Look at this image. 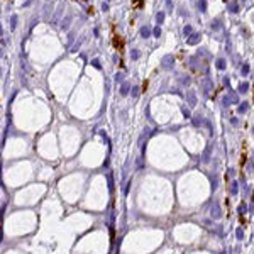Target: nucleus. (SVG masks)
<instances>
[{"label":"nucleus","instance_id":"obj_14","mask_svg":"<svg viewBox=\"0 0 254 254\" xmlns=\"http://www.w3.org/2000/svg\"><path fill=\"white\" fill-rule=\"evenodd\" d=\"M247 71H249V66H247V64H244V68H242V73H247Z\"/></svg>","mask_w":254,"mask_h":254},{"label":"nucleus","instance_id":"obj_3","mask_svg":"<svg viewBox=\"0 0 254 254\" xmlns=\"http://www.w3.org/2000/svg\"><path fill=\"white\" fill-rule=\"evenodd\" d=\"M173 63H175L173 56H164V59H163V64H164V68H171Z\"/></svg>","mask_w":254,"mask_h":254},{"label":"nucleus","instance_id":"obj_10","mask_svg":"<svg viewBox=\"0 0 254 254\" xmlns=\"http://www.w3.org/2000/svg\"><path fill=\"white\" fill-rule=\"evenodd\" d=\"M217 66H219L220 70H222V68H226V61H224V59H219V61H217Z\"/></svg>","mask_w":254,"mask_h":254},{"label":"nucleus","instance_id":"obj_1","mask_svg":"<svg viewBox=\"0 0 254 254\" xmlns=\"http://www.w3.org/2000/svg\"><path fill=\"white\" fill-rule=\"evenodd\" d=\"M200 37H202L200 34H197V32H193V34H191L190 37L186 39V42H188V44H190V46H195V44H197L198 41H200Z\"/></svg>","mask_w":254,"mask_h":254},{"label":"nucleus","instance_id":"obj_5","mask_svg":"<svg viewBox=\"0 0 254 254\" xmlns=\"http://www.w3.org/2000/svg\"><path fill=\"white\" fill-rule=\"evenodd\" d=\"M191 34H193V31H191V25H185V29H183V36H185V37H190Z\"/></svg>","mask_w":254,"mask_h":254},{"label":"nucleus","instance_id":"obj_8","mask_svg":"<svg viewBox=\"0 0 254 254\" xmlns=\"http://www.w3.org/2000/svg\"><path fill=\"white\" fill-rule=\"evenodd\" d=\"M152 34H154V37H159V36H161V27H154V31H152Z\"/></svg>","mask_w":254,"mask_h":254},{"label":"nucleus","instance_id":"obj_7","mask_svg":"<svg viewBox=\"0 0 254 254\" xmlns=\"http://www.w3.org/2000/svg\"><path fill=\"white\" fill-rule=\"evenodd\" d=\"M163 20H164V12H158V15H156V22L163 24Z\"/></svg>","mask_w":254,"mask_h":254},{"label":"nucleus","instance_id":"obj_6","mask_svg":"<svg viewBox=\"0 0 254 254\" xmlns=\"http://www.w3.org/2000/svg\"><path fill=\"white\" fill-rule=\"evenodd\" d=\"M198 9L200 12H207V0H198Z\"/></svg>","mask_w":254,"mask_h":254},{"label":"nucleus","instance_id":"obj_15","mask_svg":"<svg viewBox=\"0 0 254 254\" xmlns=\"http://www.w3.org/2000/svg\"><path fill=\"white\" fill-rule=\"evenodd\" d=\"M15 20H17V17L14 15V17H12V27H15Z\"/></svg>","mask_w":254,"mask_h":254},{"label":"nucleus","instance_id":"obj_11","mask_svg":"<svg viewBox=\"0 0 254 254\" xmlns=\"http://www.w3.org/2000/svg\"><path fill=\"white\" fill-rule=\"evenodd\" d=\"M132 58H134V59H137V58H139V53H137V51H132Z\"/></svg>","mask_w":254,"mask_h":254},{"label":"nucleus","instance_id":"obj_2","mask_svg":"<svg viewBox=\"0 0 254 254\" xmlns=\"http://www.w3.org/2000/svg\"><path fill=\"white\" fill-rule=\"evenodd\" d=\"M229 10H230L232 14L239 12V2H237V0H232V2L229 3Z\"/></svg>","mask_w":254,"mask_h":254},{"label":"nucleus","instance_id":"obj_9","mask_svg":"<svg viewBox=\"0 0 254 254\" xmlns=\"http://www.w3.org/2000/svg\"><path fill=\"white\" fill-rule=\"evenodd\" d=\"M70 20H71V17L68 15L66 20H63V25H61V27H63V29H68V25H70Z\"/></svg>","mask_w":254,"mask_h":254},{"label":"nucleus","instance_id":"obj_13","mask_svg":"<svg viewBox=\"0 0 254 254\" xmlns=\"http://www.w3.org/2000/svg\"><path fill=\"white\" fill-rule=\"evenodd\" d=\"M212 29H219V22H217V20H215V22H212Z\"/></svg>","mask_w":254,"mask_h":254},{"label":"nucleus","instance_id":"obj_4","mask_svg":"<svg viewBox=\"0 0 254 254\" xmlns=\"http://www.w3.org/2000/svg\"><path fill=\"white\" fill-rule=\"evenodd\" d=\"M149 36H151V29L147 27V25L141 29V37H149Z\"/></svg>","mask_w":254,"mask_h":254},{"label":"nucleus","instance_id":"obj_12","mask_svg":"<svg viewBox=\"0 0 254 254\" xmlns=\"http://www.w3.org/2000/svg\"><path fill=\"white\" fill-rule=\"evenodd\" d=\"M166 7H168V9H171V7H173V3H171V0H166Z\"/></svg>","mask_w":254,"mask_h":254}]
</instances>
